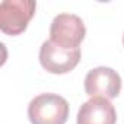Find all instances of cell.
<instances>
[{
	"label": "cell",
	"instance_id": "1",
	"mask_svg": "<svg viewBox=\"0 0 124 124\" xmlns=\"http://www.w3.org/2000/svg\"><path fill=\"white\" fill-rule=\"evenodd\" d=\"M32 124H64L69 117V102L57 93H41L28 105Z\"/></svg>",
	"mask_w": 124,
	"mask_h": 124
},
{
	"label": "cell",
	"instance_id": "2",
	"mask_svg": "<svg viewBox=\"0 0 124 124\" xmlns=\"http://www.w3.org/2000/svg\"><path fill=\"white\" fill-rule=\"evenodd\" d=\"M86 35L83 21L73 13L57 15L50 26V39L64 50L79 48Z\"/></svg>",
	"mask_w": 124,
	"mask_h": 124
},
{
	"label": "cell",
	"instance_id": "3",
	"mask_svg": "<svg viewBox=\"0 0 124 124\" xmlns=\"http://www.w3.org/2000/svg\"><path fill=\"white\" fill-rule=\"evenodd\" d=\"M37 9L34 0H3L0 3V29L8 35L23 32Z\"/></svg>",
	"mask_w": 124,
	"mask_h": 124
},
{
	"label": "cell",
	"instance_id": "4",
	"mask_svg": "<svg viewBox=\"0 0 124 124\" xmlns=\"http://www.w3.org/2000/svg\"><path fill=\"white\" fill-rule=\"evenodd\" d=\"M80 61V47L73 50H64L54 44L51 39L42 42L39 48L41 66L54 75H64L72 72Z\"/></svg>",
	"mask_w": 124,
	"mask_h": 124
},
{
	"label": "cell",
	"instance_id": "5",
	"mask_svg": "<svg viewBox=\"0 0 124 124\" xmlns=\"http://www.w3.org/2000/svg\"><path fill=\"white\" fill-rule=\"evenodd\" d=\"M85 91L91 98L101 96L105 99H112L118 96L121 91V78L111 67H95L85 78Z\"/></svg>",
	"mask_w": 124,
	"mask_h": 124
},
{
	"label": "cell",
	"instance_id": "6",
	"mask_svg": "<svg viewBox=\"0 0 124 124\" xmlns=\"http://www.w3.org/2000/svg\"><path fill=\"white\" fill-rule=\"evenodd\" d=\"M117 112L109 99L93 96L78 112V124H115Z\"/></svg>",
	"mask_w": 124,
	"mask_h": 124
},
{
	"label": "cell",
	"instance_id": "7",
	"mask_svg": "<svg viewBox=\"0 0 124 124\" xmlns=\"http://www.w3.org/2000/svg\"><path fill=\"white\" fill-rule=\"evenodd\" d=\"M123 44H124V35H123Z\"/></svg>",
	"mask_w": 124,
	"mask_h": 124
}]
</instances>
